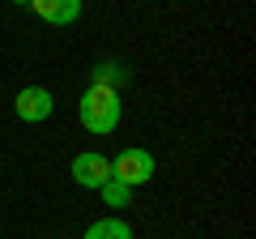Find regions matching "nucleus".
<instances>
[{"mask_svg":"<svg viewBox=\"0 0 256 239\" xmlns=\"http://www.w3.org/2000/svg\"><path fill=\"white\" fill-rule=\"evenodd\" d=\"M77 116H82V128L86 132L102 137V132H111L120 124V94L111 90V86L90 82V90H86L82 102H77Z\"/></svg>","mask_w":256,"mask_h":239,"instance_id":"f257e3e1","label":"nucleus"},{"mask_svg":"<svg viewBox=\"0 0 256 239\" xmlns=\"http://www.w3.org/2000/svg\"><path fill=\"white\" fill-rule=\"evenodd\" d=\"M111 180H120V184H128V188L150 184V180H154V154H146V150H124V154L111 162Z\"/></svg>","mask_w":256,"mask_h":239,"instance_id":"f03ea898","label":"nucleus"},{"mask_svg":"<svg viewBox=\"0 0 256 239\" xmlns=\"http://www.w3.org/2000/svg\"><path fill=\"white\" fill-rule=\"evenodd\" d=\"M13 107H18V116L26 120V124H38V120H47L56 111V98H52V90H43V86H26Z\"/></svg>","mask_w":256,"mask_h":239,"instance_id":"7ed1b4c3","label":"nucleus"},{"mask_svg":"<svg viewBox=\"0 0 256 239\" xmlns=\"http://www.w3.org/2000/svg\"><path fill=\"white\" fill-rule=\"evenodd\" d=\"M68 171H73V180H77L82 188H102V184L111 180V162H107L102 154H77Z\"/></svg>","mask_w":256,"mask_h":239,"instance_id":"20e7f679","label":"nucleus"},{"mask_svg":"<svg viewBox=\"0 0 256 239\" xmlns=\"http://www.w3.org/2000/svg\"><path fill=\"white\" fill-rule=\"evenodd\" d=\"M30 9L52 26H68L82 18V0H30Z\"/></svg>","mask_w":256,"mask_h":239,"instance_id":"39448f33","label":"nucleus"},{"mask_svg":"<svg viewBox=\"0 0 256 239\" xmlns=\"http://www.w3.org/2000/svg\"><path fill=\"white\" fill-rule=\"evenodd\" d=\"M86 239H132V230H128V222H120V218H98L90 230H86Z\"/></svg>","mask_w":256,"mask_h":239,"instance_id":"423d86ee","label":"nucleus"},{"mask_svg":"<svg viewBox=\"0 0 256 239\" xmlns=\"http://www.w3.org/2000/svg\"><path fill=\"white\" fill-rule=\"evenodd\" d=\"M98 192H102V201H107V205H116V210H120V205H128V192H132V188L120 184V180H107Z\"/></svg>","mask_w":256,"mask_h":239,"instance_id":"0eeeda50","label":"nucleus"},{"mask_svg":"<svg viewBox=\"0 0 256 239\" xmlns=\"http://www.w3.org/2000/svg\"><path fill=\"white\" fill-rule=\"evenodd\" d=\"M13 4H30V0H13Z\"/></svg>","mask_w":256,"mask_h":239,"instance_id":"6e6552de","label":"nucleus"}]
</instances>
